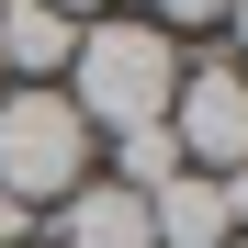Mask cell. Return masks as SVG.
Returning <instances> with one entry per match:
<instances>
[{
	"label": "cell",
	"mask_w": 248,
	"mask_h": 248,
	"mask_svg": "<svg viewBox=\"0 0 248 248\" xmlns=\"http://www.w3.org/2000/svg\"><path fill=\"white\" fill-rule=\"evenodd\" d=\"M215 192H226V226H237V237H248V170H226V181H215Z\"/></svg>",
	"instance_id": "obj_9"
},
{
	"label": "cell",
	"mask_w": 248,
	"mask_h": 248,
	"mask_svg": "<svg viewBox=\"0 0 248 248\" xmlns=\"http://www.w3.org/2000/svg\"><path fill=\"white\" fill-rule=\"evenodd\" d=\"M226 23H237V57H248V0H226Z\"/></svg>",
	"instance_id": "obj_11"
},
{
	"label": "cell",
	"mask_w": 248,
	"mask_h": 248,
	"mask_svg": "<svg viewBox=\"0 0 248 248\" xmlns=\"http://www.w3.org/2000/svg\"><path fill=\"white\" fill-rule=\"evenodd\" d=\"M226 248H248V237H226Z\"/></svg>",
	"instance_id": "obj_13"
},
{
	"label": "cell",
	"mask_w": 248,
	"mask_h": 248,
	"mask_svg": "<svg viewBox=\"0 0 248 248\" xmlns=\"http://www.w3.org/2000/svg\"><path fill=\"white\" fill-rule=\"evenodd\" d=\"M23 237H34V215H23L12 192H0V248H23Z\"/></svg>",
	"instance_id": "obj_10"
},
{
	"label": "cell",
	"mask_w": 248,
	"mask_h": 248,
	"mask_svg": "<svg viewBox=\"0 0 248 248\" xmlns=\"http://www.w3.org/2000/svg\"><path fill=\"white\" fill-rule=\"evenodd\" d=\"M147 237H158V248H226V237H237V226H226V192L203 181V170H170V181L147 192Z\"/></svg>",
	"instance_id": "obj_6"
},
{
	"label": "cell",
	"mask_w": 248,
	"mask_h": 248,
	"mask_svg": "<svg viewBox=\"0 0 248 248\" xmlns=\"http://www.w3.org/2000/svg\"><path fill=\"white\" fill-rule=\"evenodd\" d=\"M79 57V23L46 12V0H0V68H23V91H57Z\"/></svg>",
	"instance_id": "obj_4"
},
{
	"label": "cell",
	"mask_w": 248,
	"mask_h": 248,
	"mask_svg": "<svg viewBox=\"0 0 248 248\" xmlns=\"http://www.w3.org/2000/svg\"><path fill=\"white\" fill-rule=\"evenodd\" d=\"M91 181V124L68 113V91H12L0 102V192L23 203H68Z\"/></svg>",
	"instance_id": "obj_2"
},
{
	"label": "cell",
	"mask_w": 248,
	"mask_h": 248,
	"mask_svg": "<svg viewBox=\"0 0 248 248\" xmlns=\"http://www.w3.org/2000/svg\"><path fill=\"white\" fill-rule=\"evenodd\" d=\"M170 170H181V147H170V124H136V136H113V181H124V192H158Z\"/></svg>",
	"instance_id": "obj_7"
},
{
	"label": "cell",
	"mask_w": 248,
	"mask_h": 248,
	"mask_svg": "<svg viewBox=\"0 0 248 248\" xmlns=\"http://www.w3.org/2000/svg\"><path fill=\"white\" fill-rule=\"evenodd\" d=\"M170 147H181V170H203V181L248 170V68H226V57L181 68V91H170Z\"/></svg>",
	"instance_id": "obj_3"
},
{
	"label": "cell",
	"mask_w": 248,
	"mask_h": 248,
	"mask_svg": "<svg viewBox=\"0 0 248 248\" xmlns=\"http://www.w3.org/2000/svg\"><path fill=\"white\" fill-rule=\"evenodd\" d=\"M147 23H158V34H170V46H181L192 23H226V0H147Z\"/></svg>",
	"instance_id": "obj_8"
},
{
	"label": "cell",
	"mask_w": 248,
	"mask_h": 248,
	"mask_svg": "<svg viewBox=\"0 0 248 248\" xmlns=\"http://www.w3.org/2000/svg\"><path fill=\"white\" fill-rule=\"evenodd\" d=\"M46 12H68V23H79V12H102V0H46Z\"/></svg>",
	"instance_id": "obj_12"
},
{
	"label": "cell",
	"mask_w": 248,
	"mask_h": 248,
	"mask_svg": "<svg viewBox=\"0 0 248 248\" xmlns=\"http://www.w3.org/2000/svg\"><path fill=\"white\" fill-rule=\"evenodd\" d=\"M68 113L91 136H136V124H170V91H181V46L158 23H79V57H68Z\"/></svg>",
	"instance_id": "obj_1"
},
{
	"label": "cell",
	"mask_w": 248,
	"mask_h": 248,
	"mask_svg": "<svg viewBox=\"0 0 248 248\" xmlns=\"http://www.w3.org/2000/svg\"><path fill=\"white\" fill-rule=\"evenodd\" d=\"M23 248H34V237H23Z\"/></svg>",
	"instance_id": "obj_14"
},
{
	"label": "cell",
	"mask_w": 248,
	"mask_h": 248,
	"mask_svg": "<svg viewBox=\"0 0 248 248\" xmlns=\"http://www.w3.org/2000/svg\"><path fill=\"white\" fill-rule=\"evenodd\" d=\"M57 248H158V237H147V192L79 181V192L57 203Z\"/></svg>",
	"instance_id": "obj_5"
}]
</instances>
